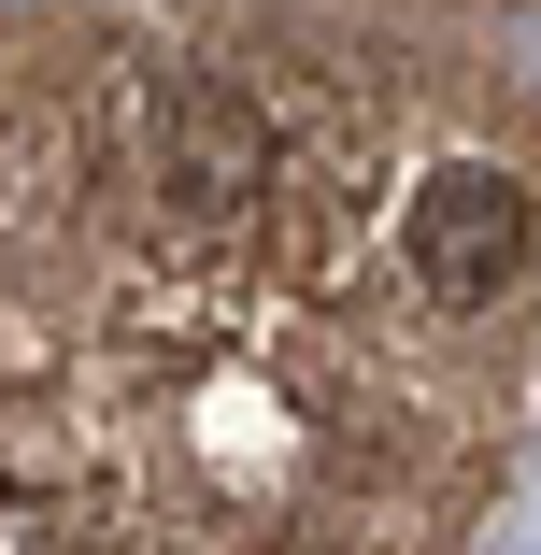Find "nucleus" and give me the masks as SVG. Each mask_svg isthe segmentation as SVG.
Wrapping results in <instances>:
<instances>
[{
    "mask_svg": "<svg viewBox=\"0 0 541 555\" xmlns=\"http://www.w3.org/2000/svg\"><path fill=\"white\" fill-rule=\"evenodd\" d=\"M129 143H143V185L171 214H243L271 185V115L243 86H214V72H157L129 100Z\"/></svg>",
    "mask_w": 541,
    "mask_h": 555,
    "instance_id": "obj_1",
    "label": "nucleus"
},
{
    "mask_svg": "<svg viewBox=\"0 0 541 555\" xmlns=\"http://www.w3.org/2000/svg\"><path fill=\"white\" fill-rule=\"evenodd\" d=\"M399 271L442 299V313H485V299L527 271V185H513V171H485V157L427 171V185H413V214H399Z\"/></svg>",
    "mask_w": 541,
    "mask_h": 555,
    "instance_id": "obj_2",
    "label": "nucleus"
}]
</instances>
